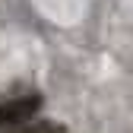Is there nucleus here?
<instances>
[{"label":"nucleus","mask_w":133,"mask_h":133,"mask_svg":"<svg viewBox=\"0 0 133 133\" xmlns=\"http://www.w3.org/2000/svg\"><path fill=\"white\" fill-rule=\"evenodd\" d=\"M41 108V95H22L13 102L0 105V127H16V124H29Z\"/></svg>","instance_id":"nucleus-1"},{"label":"nucleus","mask_w":133,"mask_h":133,"mask_svg":"<svg viewBox=\"0 0 133 133\" xmlns=\"http://www.w3.org/2000/svg\"><path fill=\"white\" fill-rule=\"evenodd\" d=\"M16 133H60V127H54V124H35V127H25V130H16Z\"/></svg>","instance_id":"nucleus-2"}]
</instances>
